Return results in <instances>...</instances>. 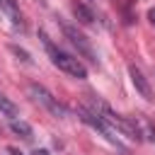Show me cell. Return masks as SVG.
Instances as JSON below:
<instances>
[{"label": "cell", "mask_w": 155, "mask_h": 155, "mask_svg": "<svg viewBox=\"0 0 155 155\" xmlns=\"http://www.w3.org/2000/svg\"><path fill=\"white\" fill-rule=\"evenodd\" d=\"M92 111H94V114H99V116H102L111 128H116L121 136H126V138H131V140H136V143H140V140H143V133H140L138 124H133L131 119H126V116L116 114L107 102L94 99V102H92Z\"/></svg>", "instance_id": "cell-1"}, {"label": "cell", "mask_w": 155, "mask_h": 155, "mask_svg": "<svg viewBox=\"0 0 155 155\" xmlns=\"http://www.w3.org/2000/svg\"><path fill=\"white\" fill-rule=\"evenodd\" d=\"M41 36H44V46H46V51H48V56H51V61H53L56 68H61L63 73H68V75H73V78H78V80H85V78H87V68H85V63H82L80 58H75V56L61 51L58 46H53L46 34H41Z\"/></svg>", "instance_id": "cell-2"}, {"label": "cell", "mask_w": 155, "mask_h": 155, "mask_svg": "<svg viewBox=\"0 0 155 155\" xmlns=\"http://www.w3.org/2000/svg\"><path fill=\"white\" fill-rule=\"evenodd\" d=\"M27 90H29V94L34 97V102H39V104H41V107H44L48 114H53L56 119H63V116L68 114L65 104H61V102H58V99H56V97H53V94H51V92H48L44 85H36V82H31Z\"/></svg>", "instance_id": "cell-3"}, {"label": "cell", "mask_w": 155, "mask_h": 155, "mask_svg": "<svg viewBox=\"0 0 155 155\" xmlns=\"http://www.w3.org/2000/svg\"><path fill=\"white\" fill-rule=\"evenodd\" d=\"M78 116H80V119H82L87 126H92L94 131H99V133H102V136H104L109 143H114L116 148H121L119 136L114 133V128H111V126H109V124H107V121H104L99 114H94V111H92V109H87V107H78Z\"/></svg>", "instance_id": "cell-4"}, {"label": "cell", "mask_w": 155, "mask_h": 155, "mask_svg": "<svg viewBox=\"0 0 155 155\" xmlns=\"http://www.w3.org/2000/svg\"><path fill=\"white\" fill-rule=\"evenodd\" d=\"M63 34L70 39V44L78 48V53H80L82 58H87V61L97 63V56H94V51H92V44L87 41V36H85V34H80L73 24H63Z\"/></svg>", "instance_id": "cell-5"}, {"label": "cell", "mask_w": 155, "mask_h": 155, "mask_svg": "<svg viewBox=\"0 0 155 155\" xmlns=\"http://www.w3.org/2000/svg\"><path fill=\"white\" fill-rule=\"evenodd\" d=\"M128 75H131V82H133V87L138 90V94L143 97V99H153V90H150V82H148V78L136 68V65H128Z\"/></svg>", "instance_id": "cell-6"}, {"label": "cell", "mask_w": 155, "mask_h": 155, "mask_svg": "<svg viewBox=\"0 0 155 155\" xmlns=\"http://www.w3.org/2000/svg\"><path fill=\"white\" fill-rule=\"evenodd\" d=\"M10 128H12V133H17L22 140H31V138H34L31 126H29L27 121H22V119H12V121H10Z\"/></svg>", "instance_id": "cell-7"}, {"label": "cell", "mask_w": 155, "mask_h": 155, "mask_svg": "<svg viewBox=\"0 0 155 155\" xmlns=\"http://www.w3.org/2000/svg\"><path fill=\"white\" fill-rule=\"evenodd\" d=\"M73 15L78 17L80 24H92V22H94V15H92V10H90L85 2H75V5H73Z\"/></svg>", "instance_id": "cell-8"}, {"label": "cell", "mask_w": 155, "mask_h": 155, "mask_svg": "<svg viewBox=\"0 0 155 155\" xmlns=\"http://www.w3.org/2000/svg\"><path fill=\"white\" fill-rule=\"evenodd\" d=\"M0 114H2V116H10V119H17L19 109H17V104H15L10 97L0 94Z\"/></svg>", "instance_id": "cell-9"}, {"label": "cell", "mask_w": 155, "mask_h": 155, "mask_svg": "<svg viewBox=\"0 0 155 155\" xmlns=\"http://www.w3.org/2000/svg\"><path fill=\"white\" fill-rule=\"evenodd\" d=\"M2 5H5V7H7V12L12 15V22H15V24H19V12H17L15 2H12V0H2Z\"/></svg>", "instance_id": "cell-10"}, {"label": "cell", "mask_w": 155, "mask_h": 155, "mask_svg": "<svg viewBox=\"0 0 155 155\" xmlns=\"http://www.w3.org/2000/svg\"><path fill=\"white\" fill-rule=\"evenodd\" d=\"M148 136H150V143L155 145V126H148Z\"/></svg>", "instance_id": "cell-11"}, {"label": "cell", "mask_w": 155, "mask_h": 155, "mask_svg": "<svg viewBox=\"0 0 155 155\" xmlns=\"http://www.w3.org/2000/svg\"><path fill=\"white\" fill-rule=\"evenodd\" d=\"M7 153H10V155H24V153H19L17 148H7Z\"/></svg>", "instance_id": "cell-12"}, {"label": "cell", "mask_w": 155, "mask_h": 155, "mask_svg": "<svg viewBox=\"0 0 155 155\" xmlns=\"http://www.w3.org/2000/svg\"><path fill=\"white\" fill-rule=\"evenodd\" d=\"M148 19H150V22H153V24H155V7H153V10H150V12H148Z\"/></svg>", "instance_id": "cell-13"}, {"label": "cell", "mask_w": 155, "mask_h": 155, "mask_svg": "<svg viewBox=\"0 0 155 155\" xmlns=\"http://www.w3.org/2000/svg\"><path fill=\"white\" fill-rule=\"evenodd\" d=\"M34 155H51V153H48V150H44V148H41V150H34Z\"/></svg>", "instance_id": "cell-14"}]
</instances>
